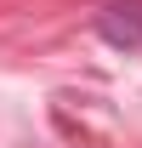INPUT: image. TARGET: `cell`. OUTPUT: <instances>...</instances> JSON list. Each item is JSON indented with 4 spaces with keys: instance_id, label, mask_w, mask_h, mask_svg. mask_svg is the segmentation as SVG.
I'll return each instance as SVG.
<instances>
[{
    "instance_id": "obj_1",
    "label": "cell",
    "mask_w": 142,
    "mask_h": 148,
    "mask_svg": "<svg viewBox=\"0 0 142 148\" xmlns=\"http://www.w3.org/2000/svg\"><path fill=\"white\" fill-rule=\"evenodd\" d=\"M97 34L114 51H137L142 46V0H108L97 12Z\"/></svg>"
}]
</instances>
